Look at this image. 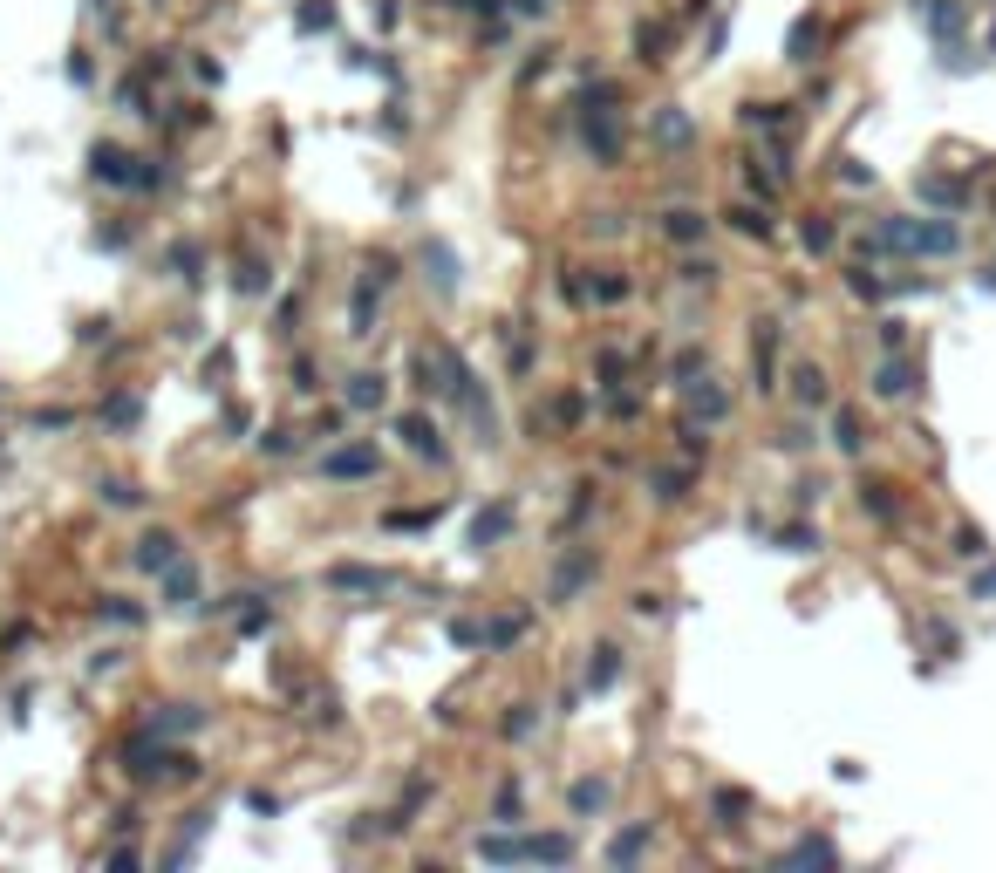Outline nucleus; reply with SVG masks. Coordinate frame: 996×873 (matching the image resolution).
Wrapping results in <instances>:
<instances>
[{
  "instance_id": "1",
  "label": "nucleus",
  "mask_w": 996,
  "mask_h": 873,
  "mask_svg": "<svg viewBox=\"0 0 996 873\" xmlns=\"http://www.w3.org/2000/svg\"><path fill=\"white\" fill-rule=\"evenodd\" d=\"M874 246L881 253H928V260H949L962 246V232L949 219H881L874 226Z\"/></svg>"
},
{
  "instance_id": "2",
  "label": "nucleus",
  "mask_w": 996,
  "mask_h": 873,
  "mask_svg": "<svg viewBox=\"0 0 996 873\" xmlns=\"http://www.w3.org/2000/svg\"><path fill=\"white\" fill-rule=\"evenodd\" d=\"M874 396H887V403H901V396H915V362L901 355V348H887V362L874 369Z\"/></svg>"
},
{
  "instance_id": "3",
  "label": "nucleus",
  "mask_w": 996,
  "mask_h": 873,
  "mask_svg": "<svg viewBox=\"0 0 996 873\" xmlns=\"http://www.w3.org/2000/svg\"><path fill=\"white\" fill-rule=\"evenodd\" d=\"M833 860H840V853H833L826 839H799V846L785 853V867H833Z\"/></svg>"
},
{
  "instance_id": "4",
  "label": "nucleus",
  "mask_w": 996,
  "mask_h": 873,
  "mask_svg": "<svg viewBox=\"0 0 996 873\" xmlns=\"http://www.w3.org/2000/svg\"><path fill=\"white\" fill-rule=\"evenodd\" d=\"M812 48H819V21L805 14V21H792V41H785V55H792V62H812Z\"/></svg>"
},
{
  "instance_id": "5",
  "label": "nucleus",
  "mask_w": 996,
  "mask_h": 873,
  "mask_svg": "<svg viewBox=\"0 0 996 873\" xmlns=\"http://www.w3.org/2000/svg\"><path fill=\"white\" fill-rule=\"evenodd\" d=\"M928 28H935V35L949 41V35L962 28V7H956V0H928Z\"/></svg>"
},
{
  "instance_id": "6",
  "label": "nucleus",
  "mask_w": 996,
  "mask_h": 873,
  "mask_svg": "<svg viewBox=\"0 0 996 873\" xmlns=\"http://www.w3.org/2000/svg\"><path fill=\"white\" fill-rule=\"evenodd\" d=\"M792 389H799V403H826V369H812V362H805L799 376H792Z\"/></svg>"
},
{
  "instance_id": "7",
  "label": "nucleus",
  "mask_w": 996,
  "mask_h": 873,
  "mask_svg": "<svg viewBox=\"0 0 996 873\" xmlns=\"http://www.w3.org/2000/svg\"><path fill=\"white\" fill-rule=\"evenodd\" d=\"M171 553H178V539H171V532H151L137 560H144V567H171Z\"/></svg>"
},
{
  "instance_id": "8",
  "label": "nucleus",
  "mask_w": 996,
  "mask_h": 873,
  "mask_svg": "<svg viewBox=\"0 0 996 873\" xmlns=\"http://www.w3.org/2000/svg\"><path fill=\"white\" fill-rule=\"evenodd\" d=\"M383 396H389L383 376H355V389H348V403H355V410H369V403H383Z\"/></svg>"
},
{
  "instance_id": "9",
  "label": "nucleus",
  "mask_w": 996,
  "mask_h": 873,
  "mask_svg": "<svg viewBox=\"0 0 996 873\" xmlns=\"http://www.w3.org/2000/svg\"><path fill=\"white\" fill-rule=\"evenodd\" d=\"M833 444H840L846 457L860 451V417H853V410H840V417H833Z\"/></svg>"
},
{
  "instance_id": "10",
  "label": "nucleus",
  "mask_w": 996,
  "mask_h": 873,
  "mask_svg": "<svg viewBox=\"0 0 996 873\" xmlns=\"http://www.w3.org/2000/svg\"><path fill=\"white\" fill-rule=\"evenodd\" d=\"M403 437H410V451H430V457L444 451V444H437V430H430L423 417H410V423H403Z\"/></svg>"
},
{
  "instance_id": "11",
  "label": "nucleus",
  "mask_w": 996,
  "mask_h": 873,
  "mask_svg": "<svg viewBox=\"0 0 996 873\" xmlns=\"http://www.w3.org/2000/svg\"><path fill=\"white\" fill-rule=\"evenodd\" d=\"M921 191H928L935 205H962V198H969V191H962L956 178H921Z\"/></svg>"
},
{
  "instance_id": "12",
  "label": "nucleus",
  "mask_w": 996,
  "mask_h": 873,
  "mask_svg": "<svg viewBox=\"0 0 996 873\" xmlns=\"http://www.w3.org/2000/svg\"><path fill=\"white\" fill-rule=\"evenodd\" d=\"M730 226H737V232H751V239H765V232H771V219H765V212H751V205H737V212H730Z\"/></svg>"
},
{
  "instance_id": "13",
  "label": "nucleus",
  "mask_w": 996,
  "mask_h": 873,
  "mask_svg": "<svg viewBox=\"0 0 996 873\" xmlns=\"http://www.w3.org/2000/svg\"><path fill=\"white\" fill-rule=\"evenodd\" d=\"M328 471L355 478V471H376V457H369V451H342V457H328Z\"/></svg>"
},
{
  "instance_id": "14",
  "label": "nucleus",
  "mask_w": 996,
  "mask_h": 873,
  "mask_svg": "<svg viewBox=\"0 0 996 873\" xmlns=\"http://www.w3.org/2000/svg\"><path fill=\"white\" fill-rule=\"evenodd\" d=\"M614 676H621V662H614V648H601V662L587 669V689H608Z\"/></svg>"
},
{
  "instance_id": "15",
  "label": "nucleus",
  "mask_w": 996,
  "mask_h": 873,
  "mask_svg": "<svg viewBox=\"0 0 996 873\" xmlns=\"http://www.w3.org/2000/svg\"><path fill=\"white\" fill-rule=\"evenodd\" d=\"M96 178H110V185H123L130 171H123V151H96Z\"/></svg>"
},
{
  "instance_id": "16",
  "label": "nucleus",
  "mask_w": 996,
  "mask_h": 873,
  "mask_svg": "<svg viewBox=\"0 0 996 873\" xmlns=\"http://www.w3.org/2000/svg\"><path fill=\"white\" fill-rule=\"evenodd\" d=\"M669 239H703V219L696 212H669Z\"/></svg>"
},
{
  "instance_id": "17",
  "label": "nucleus",
  "mask_w": 996,
  "mask_h": 873,
  "mask_svg": "<svg viewBox=\"0 0 996 873\" xmlns=\"http://www.w3.org/2000/svg\"><path fill=\"white\" fill-rule=\"evenodd\" d=\"M608 805V785H574V812H601Z\"/></svg>"
},
{
  "instance_id": "18",
  "label": "nucleus",
  "mask_w": 996,
  "mask_h": 873,
  "mask_svg": "<svg viewBox=\"0 0 996 873\" xmlns=\"http://www.w3.org/2000/svg\"><path fill=\"white\" fill-rule=\"evenodd\" d=\"M833 246V226L826 219H805V253H826Z\"/></svg>"
},
{
  "instance_id": "19",
  "label": "nucleus",
  "mask_w": 996,
  "mask_h": 873,
  "mask_svg": "<svg viewBox=\"0 0 996 873\" xmlns=\"http://www.w3.org/2000/svg\"><path fill=\"white\" fill-rule=\"evenodd\" d=\"M956 553H962V560H983L990 546H983V532H976V526H962V532H956Z\"/></svg>"
},
{
  "instance_id": "20",
  "label": "nucleus",
  "mask_w": 996,
  "mask_h": 873,
  "mask_svg": "<svg viewBox=\"0 0 996 873\" xmlns=\"http://www.w3.org/2000/svg\"><path fill=\"white\" fill-rule=\"evenodd\" d=\"M642 846H649V833H621V839H614V853H608V860H635Z\"/></svg>"
},
{
  "instance_id": "21",
  "label": "nucleus",
  "mask_w": 996,
  "mask_h": 873,
  "mask_svg": "<svg viewBox=\"0 0 996 873\" xmlns=\"http://www.w3.org/2000/svg\"><path fill=\"white\" fill-rule=\"evenodd\" d=\"M969 594H976V601H996V567L976 573V580H969Z\"/></svg>"
},
{
  "instance_id": "22",
  "label": "nucleus",
  "mask_w": 996,
  "mask_h": 873,
  "mask_svg": "<svg viewBox=\"0 0 996 873\" xmlns=\"http://www.w3.org/2000/svg\"><path fill=\"white\" fill-rule=\"evenodd\" d=\"M498 532H505V512H492V519H478V526H471V539L485 546V539H498Z\"/></svg>"
},
{
  "instance_id": "23",
  "label": "nucleus",
  "mask_w": 996,
  "mask_h": 873,
  "mask_svg": "<svg viewBox=\"0 0 996 873\" xmlns=\"http://www.w3.org/2000/svg\"><path fill=\"white\" fill-rule=\"evenodd\" d=\"M260 444H267V451H273V457H287V451H294V430H267V437H260Z\"/></svg>"
},
{
  "instance_id": "24",
  "label": "nucleus",
  "mask_w": 996,
  "mask_h": 873,
  "mask_svg": "<svg viewBox=\"0 0 996 873\" xmlns=\"http://www.w3.org/2000/svg\"><path fill=\"white\" fill-rule=\"evenodd\" d=\"M881 348H908V328H901V321H881Z\"/></svg>"
}]
</instances>
